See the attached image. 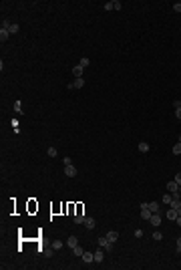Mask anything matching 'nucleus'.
Returning <instances> with one entry per match:
<instances>
[{
	"label": "nucleus",
	"instance_id": "39448f33",
	"mask_svg": "<svg viewBox=\"0 0 181 270\" xmlns=\"http://www.w3.org/2000/svg\"><path fill=\"white\" fill-rule=\"evenodd\" d=\"M80 258H83V262H85V264H90V262H95V254H93V252H83V256H80Z\"/></svg>",
	"mask_w": 181,
	"mask_h": 270
},
{
	"label": "nucleus",
	"instance_id": "20e7f679",
	"mask_svg": "<svg viewBox=\"0 0 181 270\" xmlns=\"http://www.w3.org/2000/svg\"><path fill=\"white\" fill-rule=\"evenodd\" d=\"M65 173H67L68 178H77V173H79V171H77V167L70 163V165H65Z\"/></svg>",
	"mask_w": 181,
	"mask_h": 270
},
{
	"label": "nucleus",
	"instance_id": "6e6552de",
	"mask_svg": "<svg viewBox=\"0 0 181 270\" xmlns=\"http://www.w3.org/2000/svg\"><path fill=\"white\" fill-rule=\"evenodd\" d=\"M177 190H179V183H177L175 180L167 183V191H169V193H173V191H177Z\"/></svg>",
	"mask_w": 181,
	"mask_h": 270
},
{
	"label": "nucleus",
	"instance_id": "2eb2a0df",
	"mask_svg": "<svg viewBox=\"0 0 181 270\" xmlns=\"http://www.w3.org/2000/svg\"><path fill=\"white\" fill-rule=\"evenodd\" d=\"M159 202H149V210H151V214H155V212H159Z\"/></svg>",
	"mask_w": 181,
	"mask_h": 270
},
{
	"label": "nucleus",
	"instance_id": "c85d7f7f",
	"mask_svg": "<svg viewBox=\"0 0 181 270\" xmlns=\"http://www.w3.org/2000/svg\"><path fill=\"white\" fill-rule=\"evenodd\" d=\"M62 163H65V165H70V163H73V159H70V157H68V155H67V157L62 159Z\"/></svg>",
	"mask_w": 181,
	"mask_h": 270
},
{
	"label": "nucleus",
	"instance_id": "473e14b6",
	"mask_svg": "<svg viewBox=\"0 0 181 270\" xmlns=\"http://www.w3.org/2000/svg\"><path fill=\"white\" fill-rule=\"evenodd\" d=\"M175 181H177V183H181V171L177 173V175H175Z\"/></svg>",
	"mask_w": 181,
	"mask_h": 270
},
{
	"label": "nucleus",
	"instance_id": "f257e3e1",
	"mask_svg": "<svg viewBox=\"0 0 181 270\" xmlns=\"http://www.w3.org/2000/svg\"><path fill=\"white\" fill-rule=\"evenodd\" d=\"M80 87H85V77H79L73 83H68V89H80Z\"/></svg>",
	"mask_w": 181,
	"mask_h": 270
},
{
	"label": "nucleus",
	"instance_id": "9b49d317",
	"mask_svg": "<svg viewBox=\"0 0 181 270\" xmlns=\"http://www.w3.org/2000/svg\"><path fill=\"white\" fill-rule=\"evenodd\" d=\"M93 254H95V262H99V264L105 260V254H103V250H97V252H93Z\"/></svg>",
	"mask_w": 181,
	"mask_h": 270
},
{
	"label": "nucleus",
	"instance_id": "e433bc0d",
	"mask_svg": "<svg viewBox=\"0 0 181 270\" xmlns=\"http://www.w3.org/2000/svg\"><path fill=\"white\" fill-rule=\"evenodd\" d=\"M179 143H181V135H179Z\"/></svg>",
	"mask_w": 181,
	"mask_h": 270
},
{
	"label": "nucleus",
	"instance_id": "cd10ccee",
	"mask_svg": "<svg viewBox=\"0 0 181 270\" xmlns=\"http://www.w3.org/2000/svg\"><path fill=\"white\" fill-rule=\"evenodd\" d=\"M173 10H175V12H181V2H175V4H173Z\"/></svg>",
	"mask_w": 181,
	"mask_h": 270
},
{
	"label": "nucleus",
	"instance_id": "4c0bfd02",
	"mask_svg": "<svg viewBox=\"0 0 181 270\" xmlns=\"http://www.w3.org/2000/svg\"><path fill=\"white\" fill-rule=\"evenodd\" d=\"M179 238H181V236H179Z\"/></svg>",
	"mask_w": 181,
	"mask_h": 270
},
{
	"label": "nucleus",
	"instance_id": "2f4dec72",
	"mask_svg": "<svg viewBox=\"0 0 181 270\" xmlns=\"http://www.w3.org/2000/svg\"><path fill=\"white\" fill-rule=\"evenodd\" d=\"M143 236V230H135V238H141Z\"/></svg>",
	"mask_w": 181,
	"mask_h": 270
},
{
	"label": "nucleus",
	"instance_id": "72a5a7b5",
	"mask_svg": "<svg viewBox=\"0 0 181 270\" xmlns=\"http://www.w3.org/2000/svg\"><path fill=\"white\" fill-rule=\"evenodd\" d=\"M175 222H177V226L181 228V216H177V220H175Z\"/></svg>",
	"mask_w": 181,
	"mask_h": 270
},
{
	"label": "nucleus",
	"instance_id": "0eeeda50",
	"mask_svg": "<svg viewBox=\"0 0 181 270\" xmlns=\"http://www.w3.org/2000/svg\"><path fill=\"white\" fill-rule=\"evenodd\" d=\"M83 73H85V69L80 67V65H77V67H73V75H75V79H79V77H83Z\"/></svg>",
	"mask_w": 181,
	"mask_h": 270
},
{
	"label": "nucleus",
	"instance_id": "1a4fd4ad",
	"mask_svg": "<svg viewBox=\"0 0 181 270\" xmlns=\"http://www.w3.org/2000/svg\"><path fill=\"white\" fill-rule=\"evenodd\" d=\"M85 226H87L89 230H93V228L97 226V222H95V218H89V216H87V218H85Z\"/></svg>",
	"mask_w": 181,
	"mask_h": 270
},
{
	"label": "nucleus",
	"instance_id": "9d476101",
	"mask_svg": "<svg viewBox=\"0 0 181 270\" xmlns=\"http://www.w3.org/2000/svg\"><path fill=\"white\" fill-rule=\"evenodd\" d=\"M85 218H87V216L83 214V212H79V214L73 218V220H75V224H85Z\"/></svg>",
	"mask_w": 181,
	"mask_h": 270
},
{
	"label": "nucleus",
	"instance_id": "b1692460",
	"mask_svg": "<svg viewBox=\"0 0 181 270\" xmlns=\"http://www.w3.org/2000/svg\"><path fill=\"white\" fill-rule=\"evenodd\" d=\"M171 151H173V153H175V155H181V143H175V145H173V149H171Z\"/></svg>",
	"mask_w": 181,
	"mask_h": 270
},
{
	"label": "nucleus",
	"instance_id": "7c9ffc66",
	"mask_svg": "<svg viewBox=\"0 0 181 270\" xmlns=\"http://www.w3.org/2000/svg\"><path fill=\"white\" fill-rule=\"evenodd\" d=\"M175 117H177V119L181 121V107H179V109H175Z\"/></svg>",
	"mask_w": 181,
	"mask_h": 270
},
{
	"label": "nucleus",
	"instance_id": "c9c22d12",
	"mask_svg": "<svg viewBox=\"0 0 181 270\" xmlns=\"http://www.w3.org/2000/svg\"><path fill=\"white\" fill-rule=\"evenodd\" d=\"M179 193H181V183H179Z\"/></svg>",
	"mask_w": 181,
	"mask_h": 270
},
{
	"label": "nucleus",
	"instance_id": "423d86ee",
	"mask_svg": "<svg viewBox=\"0 0 181 270\" xmlns=\"http://www.w3.org/2000/svg\"><path fill=\"white\" fill-rule=\"evenodd\" d=\"M65 244H67L68 248H75L77 244H79V238H77V236H68V240L65 242Z\"/></svg>",
	"mask_w": 181,
	"mask_h": 270
},
{
	"label": "nucleus",
	"instance_id": "c756f323",
	"mask_svg": "<svg viewBox=\"0 0 181 270\" xmlns=\"http://www.w3.org/2000/svg\"><path fill=\"white\" fill-rule=\"evenodd\" d=\"M153 238H155V240H161L163 234H161V232H153Z\"/></svg>",
	"mask_w": 181,
	"mask_h": 270
},
{
	"label": "nucleus",
	"instance_id": "f03ea898",
	"mask_svg": "<svg viewBox=\"0 0 181 270\" xmlns=\"http://www.w3.org/2000/svg\"><path fill=\"white\" fill-rule=\"evenodd\" d=\"M99 246L105 248V250H113V244L109 242V238H107V236H101V238H99Z\"/></svg>",
	"mask_w": 181,
	"mask_h": 270
},
{
	"label": "nucleus",
	"instance_id": "f704fd0d",
	"mask_svg": "<svg viewBox=\"0 0 181 270\" xmlns=\"http://www.w3.org/2000/svg\"><path fill=\"white\" fill-rule=\"evenodd\" d=\"M177 214H179V216H181V208H179V210H177Z\"/></svg>",
	"mask_w": 181,
	"mask_h": 270
},
{
	"label": "nucleus",
	"instance_id": "aec40b11",
	"mask_svg": "<svg viewBox=\"0 0 181 270\" xmlns=\"http://www.w3.org/2000/svg\"><path fill=\"white\" fill-rule=\"evenodd\" d=\"M79 65H80V67H83V69H87V67H89V65H90V61H89V58H87V56H83V58H80V61H79Z\"/></svg>",
	"mask_w": 181,
	"mask_h": 270
},
{
	"label": "nucleus",
	"instance_id": "bb28decb",
	"mask_svg": "<svg viewBox=\"0 0 181 270\" xmlns=\"http://www.w3.org/2000/svg\"><path fill=\"white\" fill-rule=\"evenodd\" d=\"M8 30H10V34L18 32V24H14V22H12V24H10V28H8Z\"/></svg>",
	"mask_w": 181,
	"mask_h": 270
},
{
	"label": "nucleus",
	"instance_id": "dca6fc26",
	"mask_svg": "<svg viewBox=\"0 0 181 270\" xmlns=\"http://www.w3.org/2000/svg\"><path fill=\"white\" fill-rule=\"evenodd\" d=\"M141 218L149 222V218H151V210H149V208H143V210H141Z\"/></svg>",
	"mask_w": 181,
	"mask_h": 270
},
{
	"label": "nucleus",
	"instance_id": "a878e982",
	"mask_svg": "<svg viewBox=\"0 0 181 270\" xmlns=\"http://www.w3.org/2000/svg\"><path fill=\"white\" fill-rule=\"evenodd\" d=\"M14 111H16V113H22V103H20V101L14 103Z\"/></svg>",
	"mask_w": 181,
	"mask_h": 270
},
{
	"label": "nucleus",
	"instance_id": "7ed1b4c3",
	"mask_svg": "<svg viewBox=\"0 0 181 270\" xmlns=\"http://www.w3.org/2000/svg\"><path fill=\"white\" fill-rule=\"evenodd\" d=\"M149 222H151V226H161V214L159 212H155V214H151V218H149Z\"/></svg>",
	"mask_w": 181,
	"mask_h": 270
},
{
	"label": "nucleus",
	"instance_id": "4468645a",
	"mask_svg": "<svg viewBox=\"0 0 181 270\" xmlns=\"http://www.w3.org/2000/svg\"><path fill=\"white\" fill-rule=\"evenodd\" d=\"M137 149H139V151H141V153H147V151H149V143H147V141H141V143H139V147H137Z\"/></svg>",
	"mask_w": 181,
	"mask_h": 270
},
{
	"label": "nucleus",
	"instance_id": "4be33fe9",
	"mask_svg": "<svg viewBox=\"0 0 181 270\" xmlns=\"http://www.w3.org/2000/svg\"><path fill=\"white\" fill-rule=\"evenodd\" d=\"M46 153H48V157H57V149H55V147H48V149H46Z\"/></svg>",
	"mask_w": 181,
	"mask_h": 270
},
{
	"label": "nucleus",
	"instance_id": "f3484780",
	"mask_svg": "<svg viewBox=\"0 0 181 270\" xmlns=\"http://www.w3.org/2000/svg\"><path fill=\"white\" fill-rule=\"evenodd\" d=\"M165 216H167L169 220H177V216H179V214H177V210L171 208V210H167V214H165Z\"/></svg>",
	"mask_w": 181,
	"mask_h": 270
},
{
	"label": "nucleus",
	"instance_id": "a211bd4d",
	"mask_svg": "<svg viewBox=\"0 0 181 270\" xmlns=\"http://www.w3.org/2000/svg\"><path fill=\"white\" fill-rule=\"evenodd\" d=\"M62 246H65L62 240H55V242H52V250H62Z\"/></svg>",
	"mask_w": 181,
	"mask_h": 270
},
{
	"label": "nucleus",
	"instance_id": "6ab92c4d",
	"mask_svg": "<svg viewBox=\"0 0 181 270\" xmlns=\"http://www.w3.org/2000/svg\"><path fill=\"white\" fill-rule=\"evenodd\" d=\"M115 4H117V0H111V2H105V10H115Z\"/></svg>",
	"mask_w": 181,
	"mask_h": 270
},
{
	"label": "nucleus",
	"instance_id": "393cba45",
	"mask_svg": "<svg viewBox=\"0 0 181 270\" xmlns=\"http://www.w3.org/2000/svg\"><path fill=\"white\" fill-rule=\"evenodd\" d=\"M171 202H173L171 193H165V196H163V204H169V206H171Z\"/></svg>",
	"mask_w": 181,
	"mask_h": 270
},
{
	"label": "nucleus",
	"instance_id": "5701e85b",
	"mask_svg": "<svg viewBox=\"0 0 181 270\" xmlns=\"http://www.w3.org/2000/svg\"><path fill=\"white\" fill-rule=\"evenodd\" d=\"M171 208H173V210H179L181 208V198L179 200H173V202H171Z\"/></svg>",
	"mask_w": 181,
	"mask_h": 270
},
{
	"label": "nucleus",
	"instance_id": "ddd939ff",
	"mask_svg": "<svg viewBox=\"0 0 181 270\" xmlns=\"http://www.w3.org/2000/svg\"><path fill=\"white\" fill-rule=\"evenodd\" d=\"M8 36H10V30L0 28V40H2V43H4V40H8Z\"/></svg>",
	"mask_w": 181,
	"mask_h": 270
},
{
	"label": "nucleus",
	"instance_id": "412c9836",
	"mask_svg": "<svg viewBox=\"0 0 181 270\" xmlns=\"http://www.w3.org/2000/svg\"><path fill=\"white\" fill-rule=\"evenodd\" d=\"M73 252H75V256H83V252H85V250H83V246H79V244H77V246L73 248Z\"/></svg>",
	"mask_w": 181,
	"mask_h": 270
},
{
	"label": "nucleus",
	"instance_id": "f8f14e48",
	"mask_svg": "<svg viewBox=\"0 0 181 270\" xmlns=\"http://www.w3.org/2000/svg\"><path fill=\"white\" fill-rule=\"evenodd\" d=\"M107 238H109V242H111V244H115V242H117V238H119V234L111 230V232H107Z\"/></svg>",
	"mask_w": 181,
	"mask_h": 270
}]
</instances>
